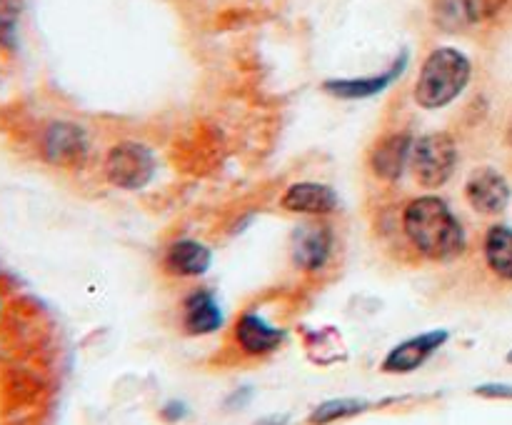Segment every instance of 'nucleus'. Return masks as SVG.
<instances>
[{
    "label": "nucleus",
    "instance_id": "obj_10",
    "mask_svg": "<svg viewBox=\"0 0 512 425\" xmlns=\"http://www.w3.org/2000/svg\"><path fill=\"white\" fill-rule=\"evenodd\" d=\"M465 200L483 215H498L510 203V183L500 170L483 165L470 173L465 183Z\"/></svg>",
    "mask_w": 512,
    "mask_h": 425
},
{
    "label": "nucleus",
    "instance_id": "obj_22",
    "mask_svg": "<svg viewBox=\"0 0 512 425\" xmlns=\"http://www.w3.org/2000/svg\"><path fill=\"white\" fill-rule=\"evenodd\" d=\"M3 305H5V300H3V293H0V315H3Z\"/></svg>",
    "mask_w": 512,
    "mask_h": 425
},
{
    "label": "nucleus",
    "instance_id": "obj_2",
    "mask_svg": "<svg viewBox=\"0 0 512 425\" xmlns=\"http://www.w3.org/2000/svg\"><path fill=\"white\" fill-rule=\"evenodd\" d=\"M473 78V63L468 55L458 48L430 50L428 58L420 65L418 83H415L413 98L423 110H440L458 100Z\"/></svg>",
    "mask_w": 512,
    "mask_h": 425
},
{
    "label": "nucleus",
    "instance_id": "obj_20",
    "mask_svg": "<svg viewBox=\"0 0 512 425\" xmlns=\"http://www.w3.org/2000/svg\"><path fill=\"white\" fill-rule=\"evenodd\" d=\"M475 395L485 400H512V385L510 383H483L475 388Z\"/></svg>",
    "mask_w": 512,
    "mask_h": 425
},
{
    "label": "nucleus",
    "instance_id": "obj_13",
    "mask_svg": "<svg viewBox=\"0 0 512 425\" xmlns=\"http://www.w3.org/2000/svg\"><path fill=\"white\" fill-rule=\"evenodd\" d=\"M288 213L298 215H328L333 210H338L340 198L330 185L325 183H313V180H303V183L288 185V190L280 198Z\"/></svg>",
    "mask_w": 512,
    "mask_h": 425
},
{
    "label": "nucleus",
    "instance_id": "obj_11",
    "mask_svg": "<svg viewBox=\"0 0 512 425\" xmlns=\"http://www.w3.org/2000/svg\"><path fill=\"white\" fill-rule=\"evenodd\" d=\"M225 323L223 308L213 290L198 288L188 293L180 305V325L188 335H210L218 333Z\"/></svg>",
    "mask_w": 512,
    "mask_h": 425
},
{
    "label": "nucleus",
    "instance_id": "obj_12",
    "mask_svg": "<svg viewBox=\"0 0 512 425\" xmlns=\"http://www.w3.org/2000/svg\"><path fill=\"white\" fill-rule=\"evenodd\" d=\"M415 138L410 133H390L383 140H378L370 153V170L375 178L385 180V183H395L403 178L405 168L410 165V155H413Z\"/></svg>",
    "mask_w": 512,
    "mask_h": 425
},
{
    "label": "nucleus",
    "instance_id": "obj_17",
    "mask_svg": "<svg viewBox=\"0 0 512 425\" xmlns=\"http://www.w3.org/2000/svg\"><path fill=\"white\" fill-rule=\"evenodd\" d=\"M375 405L373 400H365V398H333V400H325V403L315 405L310 410L308 425H333L340 423V420H350V418H358V415L368 413L373 410ZM380 408V405H378Z\"/></svg>",
    "mask_w": 512,
    "mask_h": 425
},
{
    "label": "nucleus",
    "instance_id": "obj_5",
    "mask_svg": "<svg viewBox=\"0 0 512 425\" xmlns=\"http://www.w3.org/2000/svg\"><path fill=\"white\" fill-rule=\"evenodd\" d=\"M88 135L73 120H50L38 135V153L53 168H75L88 158Z\"/></svg>",
    "mask_w": 512,
    "mask_h": 425
},
{
    "label": "nucleus",
    "instance_id": "obj_4",
    "mask_svg": "<svg viewBox=\"0 0 512 425\" xmlns=\"http://www.w3.org/2000/svg\"><path fill=\"white\" fill-rule=\"evenodd\" d=\"M155 170H158L155 153L148 145L135 140H123L105 155V178L120 190H143L155 178Z\"/></svg>",
    "mask_w": 512,
    "mask_h": 425
},
{
    "label": "nucleus",
    "instance_id": "obj_1",
    "mask_svg": "<svg viewBox=\"0 0 512 425\" xmlns=\"http://www.w3.org/2000/svg\"><path fill=\"white\" fill-rule=\"evenodd\" d=\"M403 233L423 258L450 263L465 253L468 235L448 203L438 195H418L403 210Z\"/></svg>",
    "mask_w": 512,
    "mask_h": 425
},
{
    "label": "nucleus",
    "instance_id": "obj_16",
    "mask_svg": "<svg viewBox=\"0 0 512 425\" xmlns=\"http://www.w3.org/2000/svg\"><path fill=\"white\" fill-rule=\"evenodd\" d=\"M305 353L315 365H333L343 363L348 358V348L343 343V335L335 328L308 330L303 338Z\"/></svg>",
    "mask_w": 512,
    "mask_h": 425
},
{
    "label": "nucleus",
    "instance_id": "obj_7",
    "mask_svg": "<svg viewBox=\"0 0 512 425\" xmlns=\"http://www.w3.org/2000/svg\"><path fill=\"white\" fill-rule=\"evenodd\" d=\"M288 340V330L273 325L270 320H265L263 315L248 310V313L240 315L233 325V343L248 358H265V355H273L275 350H280Z\"/></svg>",
    "mask_w": 512,
    "mask_h": 425
},
{
    "label": "nucleus",
    "instance_id": "obj_18",
    "mask_svg": "<svg viewBox=\"0 0 512 425\" xmlns=\"http://www.w3.org/2000/svg\"><path fill=\"white\" fill-rule=\"evenodd\" d=\"M20 18H23L20 0H0V53H13L18 48Z\"/></svg>",
    "mask_w": 512,
    "mask_h": 425
},
{
    "label": "nucleus",
    "instance_id": "obj_9",
    "mask_svg": "<svg viewBox=\"0 0 512 425\" xmlns=\"http://www.w3.org/2000/svg\"><path fill=\"white\" fill-rule=\"evenodd\" d=\"M408 60L410 55L400 53L393 63L388 65L385 70L373 75H360V78H333V80H325L323 90L333 98L340 100H365V98H375L380 95L383 90H388L395 80L403 78L405 68H408Z\"/></svg>",
    "mask_w": 512,
    "mask_h": 425
},
{
    "label": "nucleus",
    "instance_id": "obj_14",
    "mask_svg": "<svg viewBox=\"0 0 512 425\" xmlns=\"http://www.w3.org/2000/svg\"><path fill=\"white\" fill-rule=\"evenodd\" d=\"M213 265V250L200 240H175L163 255V270L173 278H200Z\"/></svg>",
    "mask_w": 512,
    "mask_h": 425
},
{
    "label": "nucleus",
    "instance_id": "obj_6",
    "mask_svg": "<svg viewBox=\"0 0 512 425\" xmlns=\"http://www.w3.org/2000/svg\"><path fill=\"white\" fill-rule=\"evenodd\" d=\"M450 340V330L435 328L425 330V333L413 335V338L403 340L395 348L388 350V355L380 363V370L388 375H405L413 373V370L423 368L440 348Z\"/></svg>",
    "mask_w": 512,
    "mask_h": 425
},
{
    "label": "nucleus",
    "instance_id": "obj_15",
    "mask_svg": "<svg viewBox=\"0 0 512 425\" xmlns=\"http://www.w3.org/2000/svg\"><path fill=\"white\" fill-rule=\"evenodd\" d=\"M483 255L488 268L500 280H512V228H508V225H493L485 233Z\"/></svg>",
    "mask_w": 512,
    "mask_h": 425
},
{
    "label": "nucleus",
    "instance_id": "obj_3",
    "mask_svg": "<svg viewBox=\"0 0 512 425\" xmlns=\"http://www.w3.org/2000/svg\"><path fill=\"white\" fill-rule=\"evenodd\" d=\"M410 168L418 185H423L425 190L443 188L458 168V145L453 135L445 130L420 135L413 145Z\"/></svg>",
    "mask_w": 512,
    "mask_h": 425
},
{
    "label": "nucleus",
    "instance_id": "obj_19",
    "mask_svg": "<svg viewBox=\"0 0 512 425\" xmlns=\"http://www.w3.org/2000/svg\"><path fill=\"white\" fill-rule=\"evenodd\" d=\"M510 0H463V15L470 23H485L495 18Z\"/></svg>",
    "mask_w": 512,
    "mask_h": 425
},
{
    "label": "nucleus",
    "instance_id": "obj_21",
    "mask_svg": "<svg viewBox=\"0 0 512 425\" xmlns=\"http://www.w3.org/2000/svg\"><path fill=\"white\" fill-rule=\"evenodd\" d=\"M190 415V408L183 403V400H168V403L160 408V418L165 420V423H180V420H185Z\"/></svg>",
    "mask_w": 512,
    "mask_h": 425
},
{
    "label": "nucleus",
    "instance_id": "obj_23",
    "mask_svg": "<svg viewBox=\"0 0 512 425\" xmlns=\"http://www.w3.org/2000/svg\"><path fill=\"white\" fill-rule=\"evenodd\" d=\"M508 363H512V350L508 353Z\"/></svg>",
    "mask_w": 512,
    "mask_h": 425
},
{
    "label": "nucleus",
    "instance_id": "obj_8",
    "mask_svg": "<svg viewBox=\"0 0 512 425\" xmlns=\"http://www.w3.org/2000/svg\"><path fill=\"white\" fill-rule=\"evenodd\" d=\"M333 230L325 223H300L293 230V240H290V258H293L295 268L305 270V273H315L323 270L330 263L333 255Z\"/></svg>",
    "mask_w": 512,
    "mask_h": 425
}]
</instances>
